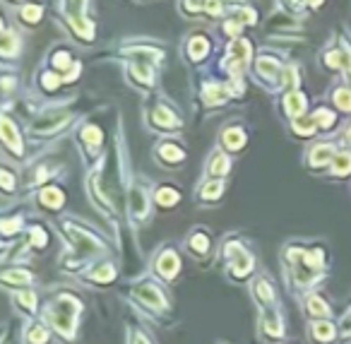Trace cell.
Masks as SVG:
<instances>
[{"label":"cell","instance_id":"obj_1","mask_svg":"<svg viewBox=\"0 0 351 344\" xmlns=\"http://www.w3.org/2000/svg\"><path fill=\"white\" fill-rule=\"evenodd\" d=\"M55 311V320L53 325L58 328V330L63 332V335H72V323H75V313L80 311V306H75V301L72 299H60V301L53 306Z\"/></svg>","mask_w":351,"mask_h":344},{"label":"cell","instance_id":"obj_2","mask_svg":"<svg viewBox=\"0 0 351 344\" xmlns=\"http://www.w3.org/2000/svg\"><path fill=\"white\" fill-rule=\"evenodd\" d=\"M229 255H231V267H233V272L238 277L245 275L253 267V258L241 246H229Z\"/></svg>","mask_w":351,"mask_h":344},{"label":"cell","instance_id":"obj_3","mask_svg":"<svg viewBox=\"0 0 351 344\" xmlns=\"http://www.w3.org/2000/svg\"><path fill=\"white\" fill-rule=\"evenodd\" d=\"M2 140H5V145L12 152H22V142H19V138H17V133H14V128L10 121L2 123Z\"/></svg>","mask_w":351,"mask_h":344},{"label":"cell","instance_id":"obj_4","mask_svg":"<svg viewBox=\"0 0 351 344\" xmlns=\"http://www.w3.org/2000/svg\"><path fill=\"white\" fill-rule=\"evenodd\" d=\"M159 272L164 277H174L178 272V258H176L174 253H164L162 260H159Z\"/></svg>","mask_w":351,"mask_h":344},{"label":"cell","instance_id":"obj_5","mask_svg":"<svg viewBox=\"0 0 351 344\" xmlns=\"http://www.w3.org/2000/svg\"><path fill=\"white\" fill-rule=\"evenodd\" d=\"M152 118H154V123H157V125H162L164 130H169V128H174V125H178V121H176V118H174V113H169V111H166V109H157V111H154V116H152Z\"/></svg>","mask_w":351,"mask_h":344},{"label":"cell","instance_id":"obj_6","mask_svg":"<svg viewBox=\"0 0 351 344\" xmlns=\"http://www.w3.org/2000/svg\"><path fill=\"white\" fill-rule=\"evenodd\" d=\"M286 106H289V113H291V116H298L301 111L306 109V99L301 97L298 92H289V97H286Z\"/></svg>","mask_w":351,"mask_h":344},{"label":"cell","instance_id":"obj_7","mask_svg":"<svg viewBox=\"0 0 351 344\" xmlns=\"http://www.w3.org/2000/svg\"><path fill=\"white\" fill-rule=\"evenodd\" d=\"M41 202L46 207H60L63 202V193L58 190V188H46L43 193H41Z\"/></svg>","mask_w":351,"mask_h":344},{"label":"cell","instance_id":"obj_8","mask_svg":"<svg viewBox=\"0 0 351 344\" xmlns=\"http://www.w3.org/2000/svg\"><path fill=\"white\" fill-rule=\"evenodd\" d=\"M137 294H140V299H145L149 306H162V303H164L162 294H159L157 289H152V287H142Z\"/></svg>","mask_w":351,"mask_h":344},{"label":"cell","instance_id":"obj_9","mask_svg":"<svg viewBox=\"0 0 351 344\" xmlns=\"http://www.w3.org/2000/svg\"><path fill=\"white\" fill-rule=\"evenodd\" d=\"M224 142L229 145L231 150H238V147H243V133L236 130V128H233V130H226V133H224Z\"/></svg>","mask_w":351,"mask_h":344},{"label":"cell","instance_id":"obj_10","mask_svg":"<svg viewBox=\"0 0 351 344\" xmlns=\"http://www.w3.org/2000/svg\"><path fill=\"white\" fill-rule=\"evenodd\" d=\"M207 53V41H204L202 36H195L192 41H190V55L192 58H202Z\"/></svg>","mask_w":351,"mask_h":344},{"label":"cell","instance_id":"obj_11","mask_svg":"<svg viewBox=\"0 0 351 344\" xmlns=\"http://www.w3.org/2000/svg\"><path fill=\"white\" fill-rule=\"evenodd\" d=\"M330 157H332V150H330V147H325V145H318V150L313 152L311 162H313V164H315V166H320V164H323V162H327Z\"/></svg>","mask_w":351,"mask_h":344},{"label":"cell","instance_id":"obj_12","mask_svg":"<svg viewBox=\"0 0 351 344\" xmlns=\"http://www.w3.org/2000/svg\"><path fill=\"white\" fill-rule=\"evenodd\" d=\"M63 121H68V116H51V118H46V121H39V123H36V130H53V128H58Z\"/></svg>","mask_w":351,"mask_h":344},{"label":"cell","instance_id":"obj_13","mask_svg":"<svg viewBox=\"0 0 351 344\" xmlns=\"http://www.w3.org/2000/svg\"><path fill=\"white\" fill-rule=\"evenodd\" d=\"M332 325H330V323H315V337H318V340H332Z\"/></svg>","mask_w":351,"mask_h":344},{"label":"cell","instance_id":"obj_14","mask_svg":"<svg viewBox=\"0 0 351 344\" xmlns=\"http://www.w3.org/2000/svg\"><path fill=\"white\" fill-rule=\"evenodd\" d=\"M335 101L339 104V109L351 111V92L349 89H339L337 94H335Z\"/></svg>","mask_w":351,"mask_h":344},{"label":"cell","instance_id":"obj_15","mask_svg":"<svg viewBox=\"0 0 351 344\" xmlns=\"http://www.w3.org/2000/svg\"><path fill=\"white\" fill-rule=\"evenodd\" d=\"M335 171H337V173H349L351 171V157L349 154H339L337 162H335Z\"/></svg>","mask_w":351,"mask_h":344},{"label":"cell","instance_id":"obj_16","mask_svg":"<svg viewBox=\"0 0 351 344\" xmlns=\"http://www.w3.org/2000/svg\"><path fill=\"white\" fill-rule=\"evenodd\" d=\"M162 157H164V159H169V162H178V159H183V152L176 150L174 145H164Z\"/></svg>","mask_w":351,"mask_h":344},{"label":"cell","instance_id":"obj_17","mask_svg":"<svg viewBox=\"0 0 351 344\" xmlns=\"http://www.w3.org/2000/svg\"><path fill=\"white\" fill-rule=\"evenodd\" d=\"M157 200H159V205H174L176 200H178V193L176 190H159V195H157Z\"/></svg>","mask_w":351,"mask_h":344},{"label":"cell","instance_id":"obj_18","mask_svg":"<svg viewBox=\"0 0 351 344\" xmlns=\"http://www.w3.org/2000/svg\"><path fill=\"white\" fill-rule=\"evenodd\" d=\"M257 68H260V72H262V75H270V77H274V75H277V63H274V60H267V58H262Z\"/></svg>","mask_w":351,"mask_h":344},{"label":"cell","instance_id":"obj_19","mask_svg":"<svg viewBox=\"0 0 351 344\" xmlns=\"http://www.w3.org/2000/svg\"><path fill=\"white\" fill-rule=\"evenodd\" d=\"M313 121H318L323 128H327V125L335 123V116H332V113H327V111H318V113L313 116Z\"/></svg>","mask_w":351,"mask_h":344},{"label":"cell","instance_id":"obj_20","mask_svg":"<svg viewBox=\"0 0 351 344\" xmlns=\"http://www.w3.org/2000/svg\"><path fill=\"white\" fill-rule=\"evenodd\" d=\"M29 342L31 344H43L46 342V330H43V328H34L31 335H29Z\"/></svg>","mask_w":351,"mask_h":344},{"label":"cell","instance_id":"obj_21","mask_svg":"<svg viewBox=\"0 0 351 344\" xmlns=\"http://www.w3.org/2000/svg\"><path fill=\"white\" fill-rule=\"evenodd\" d=\"M226 159H224V157H216L214 159V166H209V171H212V173H226Z\"/></svg>","mask_w":351,"mask_h":344},{"label":"cell","instance_id":"obj_22","mask_svg":"<svg viewBox=\"0 0 351 344\" xmlns=\"http://www.w3.org/2000/svg\"><path fill=\"white\" fill-rule=\"evenodd\" d=\"M94 277H96V279H104V282H108V279L113 277V267H111V265H104L101 270H94Z\"/></svg>","mask_w":351,"mask_h":344},{"label":"cell","instance_id":"obj_23","mask_svg":"<svg viewBox=\"0 0 351 344\" xmlns=\"http://www.w3.org/2000/svg\"><path fill=\"white\" fill-rule=\"evenodd\" d=\"M221 87H209V92H207V101H212V104H219L221 99H224V94L219 92Z\"/></svg>","mask_w":351,"mask_h":344},{"label":"cell","instance_id":"obj_24","mask_svg":"<svg viewBox=\"0 0 351 344\" xmlns=\"http://www.w3.org/2000/svg\"><path fill=\"white\" fill-rule=\"evenodd\" d=\"M308 306H311V311H313V313H327V306H325V303L320 301L318 296H313Z\"/></svg>","mask_w":351,"mask_h":344},{"label":"cell","instance_id":"obj_25","mask_svg":"<svg viewBox=\"0 0 351 344\" xmlns=\"http://www.w3.org/2000/svg\"><path fill=\"white\" fill-rule=\"evenodd\" d=\"M2 51H5V53H12V51H14V39H12V34H10V31L2 36Z\"/></svg>","mask_w":351,"mask_h":344},{"label":"cell","instance_id":"obj_26","mask_svg":"<svg viewBox=\"0 0 351 344\" xmlns=\"http://www.w3.org/2000/svg\"><path fill=\"white\" fill-rule=\"evenodd\" d=\"M24 19H29V22H36V19H39L41 17V10L39 7H24Z\"/></svg>","mask_w":351,"mask_h":344},{"label":"cell","instance_id":"obj_27","mask_svg":"<svg viewBox=\"0 0 351 344\" xmlns=\"http://www.w3.org/2000/svg\"><path fill=\"white\" fill-rule=\"evenodd\" d=\"M257 294H260V299H262V301H272V289H267V284H265V282H260V284H257Z\"/></svg>","mask_w":351,"mask_h":344},{"label":"cell","instance_id":"obj_28","mask_svg":"<svg viewBox=\"0 0 351 344\" xmlns=\"http://www.w3.org/2000/svg\"><path fill=\"white\" fill-rule=\"evenodd\" d=\"M10 279H14V282H27L29 275L27 272H7V275H5V282H10Z\"/></svg>","mask_w":351,"mask_h":344},{"label":"cell","instance_id":"obj_29","mask_svg":"<svg viewBox=\"0 0 351 344\" xmlns=\"http://www.w3.org/2000/svg\"><path fill=\"white\" fill-rule=\"evenodd\" d=\"M84 140H89V142H99V140H101V133L94 130V128H89V130H84Z\"/></svg>","mask_w":351,"mask_h":344},{"label":"cell","instance_id":"obj_30","mask_svg":"<svg viewBox=\"0 0 351 344\" xmlns=\"http://www.w3.org/2000/svg\"><path fill=\"white\" fill-rule=\"evenodd\" d=\"M219 183H209V188H204V197H216L219 195Z\"/></svg>","mask_w":351,"mask_h":344},{"label":"cell","instance_id":"obj_31","mask_svg":"<svg viewBox=\"0 0 351 344\" xmlns=\"http://www.w3.org/2000/svg\"><path fill=\"white\" fill-rule=\"evenodd\" d=\"M195 248L202 253V250H207V238L204 236H195Z\"/></svg>","mask_w":351,"mask_h":344},{"label":"cell","instance_id":"obj_32","mask_svg":"<svg viewBox=\"0 0 351 344\" xmlns=\"http://www.w3.org/2000/svg\"><path fill=\"white\" fill-rule=\"evenodd\" d=\"M34 241H36V246H43V241H46V234H43L41 229H34Z\"/></svg>","mask_w":351,"mask_h":344},{"label":"cell","instance_id":"obj_33","mask_svg":"<svg viewBox=\"0 0 351 344\" xmlns=\"http://www.w3.org/2000/svg\"><path fill=\"white\" fill-rule=\"evenodd\" d=\"M22 303H24L27 308H34V296H31V294H22Z\"/></svg>","mask_w":351,"mask_h":344},{"label":"cell","instance_id":"obj_34","mask_svg":"<svg viewBox=\"0 0 351 344\" xmlns=\"http://www.w3.org/2000/svg\"><path fill=\"white\" fill-rule=\"evenodd\" d=\"M135 344H147V342H145L142 337H137V340H135Z\"/></svg>","mask_w":351,"mask_h":344},{"label":"cell","instance_id":"obj_35","mask_svg":"<svg viewBox=\"0 0 351 344\" xmlns=\"http://www.w3.org/2000/svg\"><path fill=\"white\" fill-rule=\"evenodd\" d=\"M347 140H349V145H351V130H349V135H347Z\"/></svg>","mask_w":351,"mask_h":344}]
</instances>
